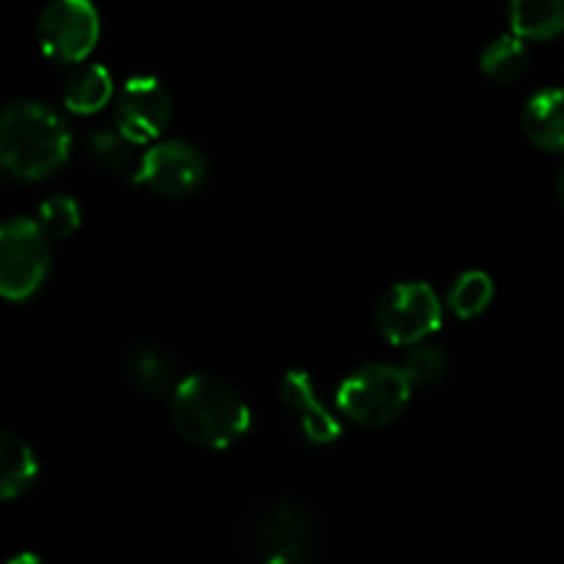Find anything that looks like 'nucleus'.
<instances>
[{
  "instance_id": "f257e3e1",
  "label": "nucleus",
  "mask_w": 564,
  "mask_h": 564,
  "mask_svg": "<svg viewBox=\"0 0 564 564\" xmlns=\"http://www.w3.org/2000/svg\"><path fill=\"white\" fill-rule=\"evenodd\" d=\"M72 154L64 116L39 99H14L0 116V163L9 180L44 182L58 174Z\"/></svg>"
},
{
  "instance_id": "f03ea898",
  "label": "nucleus",
  "mask_w": 564,
  "mask_h": 564,
  "mask_svg": "<svg viewBox=\"0 0 564 564\" xmlns=\"http://www.w3.org/2000/svg\"><path fill=\"white\" fill-rule=\"evenodd\" d=\"M169 405L176 433L198 449H231L251 430V405L246 397L213 372L185 375Z\"/></svg>"
},
{
  "instance_id": "7ed1b4c3",
  "label": "nucleus",
  "mask_w": 564,
  "mask_h": 564,
  "mask_svg": "<svg viewBox=\"0 0 564 564\" xmlns=\"http://www.w3.org/2000/svg\"><path fill=\"white\" fill-rule=\"evenodd\" d=\"M413 383L394 364H367L347 375L336 389V411L364 430L391 427L411 405Z\"/></svg>"
},
{
  "instance_id": "20e7f679",
  "label": "nucleus",
  "mask_w": 564,
  "mask_h": 564,
  "mask_svg": "<svg viewBox=\"0 0 564 564\" xmlns=\"http://www.w3.org/2000/svg\"><path fill=\"white\" fill-rule=\"evenodd\" d=\"M53 248L47 231L31 218H9L0 226V295L28 303L50 279Z\"/></svg>"
},
{
  "instance_id": "39448f33",
  "label": "nucleus",
  "mask_w": 564,
  "mask_h": 564,
  "mask_svg": "<svg viewBox=\"0 0 564 564\" xmlns=\"http://www.w3.org/2000/svg\"><path fill=\"white\" fill-rule=\"evenodd\" d=\"M444 325V303L424 281H397L375 306V328L389 345L413 347L430 341Z\"/></svg>"
},
{
  "instance_id": "423d86ee",
  "label": "nucleus",
  "mask_w": 564,
  "mask_h": 564,
  "mask_svg": "<svg viewBox=\"0 0 564 564\" xmlns=\"http://www.w3.org/2000/svg\"><path fill=\"white\" fill-rule=\"evenodd\" d=\"M209 163L198 147L182 138L158 141L138 158L132 182L158 198L182 202L207 185Z\"/></svg>"
},
{
  "instance_id": "0eeeda50",
  "label": "nucleus",
  "mask_w": 564,
  "mask_h": 564,
  "mask_svg": "<svg viewBox=\"0 0 564 564\" xmlns=\"http://www.w3.org/2000/svg\"><path fill=\"white\" fill-rule=\"evenodd\" d=\"M102 33L91 0H50L36 22L39 50L55 64H83Z\"/></svg>"
},
{
  "instance_id": "6e6552de",
  "label": "nucleus",
  "mask_w": 564,
  "mask_h": 564,
  "mask_svg": "<svg viewBox=\"0 0 564 564\" xmlns=\"http://www.w3.org/2000/svg\"><path fill=\"white\" fill-rule=\"evenodd\" d=\"M174 119V99L154 75H138L121 86L113 102V127L132 147H152Z\"/></svg>"
},
{
  "instance_id": "1a4fd4ad",
  "label": "nucleus",
  "mask_w": 564,
  "mask_h": 564,
  "mask_svg": "<svg viewBox=\"0 0 564 564\" xmlns=\"http://www.w3.org/2000/svg\"><path fill=\"white\" fill-rule=\"evenodd\" d=\"M251 540L259 551H264V556H290V560L303 562L312 554L317 527L303 507L281 501V505L268 507L253 521Z\"/></svg>"
},
{
  "instance_id": "9d476101",
  "label": "nucleus",
  "mask_w": 564,
  "mask_h": 564,
  "mask_svg": "<svg viewBox=\"0 0 564 564\" xmlns=\"http://www.w3.org/2000/svg\"><path fill=\"white\" fill-rule=\"evenodd\" d=\"M279 397L286 411L292 413V422H295V427L301 430V435L308 444L328 446L334 441H339V419L319 400L312 375L303 372V369H286L279 378Z\"/></svg>"
},
{
  "instance_id": "9b49d317",
  "label": "nucleus",
  "mask_w": 564,
  "mask_h": 564,
  "mask_svg": "<svg viewBox=\"0 0 564 564\" xmlns=\"http://www.w3.org/2000/svg\"><path fill=\"white\" fill-rule=\"evenodd\" d=\"M124 372L127 380L141 394L158 397V400H171L180 380L185 378V375H180V367H176L174 358L163 347L154 345L130 347L124 358Z\"/></svg>"
},
{
  "instance_id": "f8f14e48",
  "label": "nucleus",
  "mask_w": 564,
  "mask_h": 564,
  "mask_svg": "<svg viewBox=\"0 0 564 564\" xmlns=\"http://www.w3.org/2000/svg\"><path fill=\"white\" fill-rule=\"evenodd\" d=\"M521 130L538 149L564 152V88H543L532 94L521 110Z\"/></svg>"
},
{
  "instance_id": "ddd939ff",
  "label": "nucleus",
  "mask_w": 564,
  "mask_h": 564,
  "mask_svg": "<svg viewBox=\"0 0 564 564\" xmlns=\"http://www.w3.org/2000/svg\"><path fill=\"white\" fill-rule=\"evenodd\" d=\"M116 97L113 75L102 64H77L64 86V108L75 116H94Z\"/></svg>"
},
{
  "instance_id": "4468645a",
  "label": "nucleus",
  "mask_w": 564,
  "mask_h": 564,
  "mask_svg": "<svg viewBox=\"0 0 564 564\" xmlns=\"http://www.w3.org/2000/svg\"><path fill=\"white\" fill-rule=\"evenodd\" d=\"M39 477V457L25 438L0 435V499L9 505L25 496Z\"/></svg>"
},
{
  "instance_id": "2eb2a0df",
  "label": "nucleus",
  "mask_w": 564,
  "mask_h": 564,
  "mask_svg": "<svg viewBox=\"0 0 564 564\" xmlns=\"http://www.w3.org/2000/svg\"><path fill=\"white\" fill-rule=\"evenodd\" d=\"M512 33L527 42H549L564 33V0H510Z\"/></svg>"
},
{
  "instance_id": "dca6fc26",
  "label": "nucleus",
  "mask_w": 564,
  "mask_h": 564,
  "mask_svg": "<svg viewBox=\"0 0 564 564\" xmlns=\"http://www.w3.org/2000/svg\"><path fill=\"white\" fill-rule=\"evenodd\" d=\"M479 69L485 77H490L494 83L501 86H510V83L521 80L529 72V47L527 39H521L518 33H501L494 36L479 53Z\"/></svg>"
},
{
  "instance_id": "f3484780",
  "label": "nucleus",
  "mask_w": 564,
  "mask_h": 564,
  "mask_svg": "<svg viewBox=\"0 0 564 564\" xmlns=\"http://www.w3.org/2000/svg\"><path fill=\"white\" fill-rule=\"evenodd\" d=\"M496 297V284L485 270H466L452 281L446 292V306L457 319H477L490 308Z\"/></svg>"
},
{
  "instance_id": "a211bd4d",
  "label": "nucleus",
  "mask_w": 564,
  "mask_h": 564,
  "mask_svg": "<svg viewBox=\"0 0 564 564\" xmlns=\"http://www.w3.org/2000/svg\"><path fill=\"white\" fill-rule=\"evenodd\" d=\"M86 147L94 165L102 169L105 174H124L130 169L135 171L138 160L132 158V143L116 127H97V130H91L86 138Z\"/></svg>"
},
{
  "instance_id": "6ab92c4d",
  "label": "nucleus",
  "mask_w": 564,
  "mask_h": 564,
  "mask_svg": "<svg viewBox=\"0 0 564 564\" xmlns=\"http://www.w3.org/2000/svg\"><path fill=\"white\" fill-rule=\"evenodd\" d=\"M402 369L411 378L413 389H427V386L441 383L449 372V356L441 350L433 341H419V345L408 347Z\"/></svg>"
},
{
  "instance_id": "aec40b11",
  "label": "nucleus",
  "mask_w": 564,
  "mask_h": 564,
  "mask_svg": "<svg viewBox=\"0 0 564 564\" xmlns=\"http://www.w3.org/2000/svg\"><path fill=\"white\" fill-rule=\"evenodd\" d=\"M39 226L47 231L50 240H69L83 224V213L80 204L75 202L66 193H55V196L44 198L39 204Z\"/></svg>"
},
{
  "instance_id": "412c9836",
  "label": "nucleus",
  "mask_w": 564,
  "mask_h": 564,
  "mask_svg": "<svg viewBox=\"0 0 564 564\" xmlns=\"http://www.w3.org/2000/svg\"><path fill=\"white\" fill-rule=\"evenodd\" d=\"M6 564H44V562L39 560L36 554H17V556H11Z\"/></svg>"
},
{
  "instance_id": "4be33fe9",
  "label": "nucleus",
  "mask_w": 564,
  "mask_h": 564,
  "mask_svg": "<svg viewBox=\"0 0 564 564\" xmlns=\"http://www.w3.org/2000/svg\"><path fill=\"white\" fill-rule=\"evenodd\" d=\"M262 564H301V562L290 560V556H264Z\"/></svg>"
},
{
  "instance_id": "5701e85b",
  "label": "nucleus",
  "mask_w": 564,
  "mask_h": 564,
  "mask_svg": "<svg viewBox=\"0 0 564 564\" xmlns=\"http://www.w3.org/2000/svg\"><path fill=\"white\" fill-rule=\"evenodd\" d=\"M556 196H560V204L564 207V169L560 171V180H556Z\"/></svg>"
}]
</instances>
